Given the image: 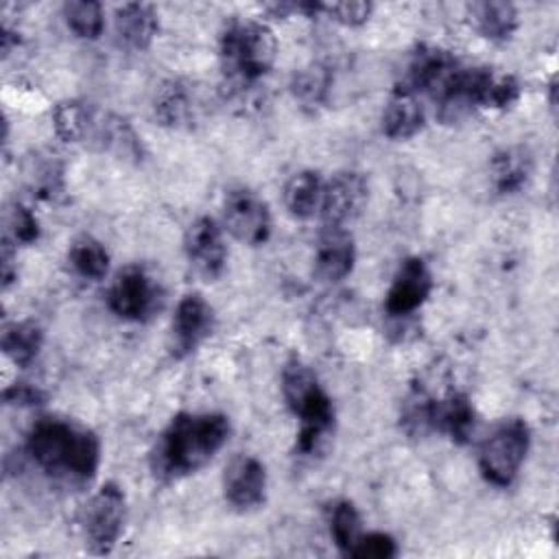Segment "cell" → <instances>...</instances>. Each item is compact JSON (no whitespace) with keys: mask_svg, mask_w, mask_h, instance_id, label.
Instances as JSON below:
<instances>
[{"mask_svg":"<svg viewBox=\"0 0 559 559\" xmlns=\"http://www.w3.org/2000/svg\"><path fill=\"white\" fill-rule=\"evenodd\" d=\"M157 31H159V17L153 4L129 2L116 9L114 33L124 48H131V50L148 48Z\"/></svg>","mask_w":559,"mask_h":559,"instance_id":"cell-16","label":"cell"},{"mask_svg":"<svg viewBox=\"0 0 559 559\" xmlns=\"http://www.w3.org/2000/svg\"><path fill=\"white\" fill-rule=\"evenodd\" d=\"M330 535L341 555L349 557L362 537V520L354 502L338 500L330 511Z\"/></svg>","mask_w":559,"mask_h":559,"instance_id":"cell-25","label":"cell"},{"mask_svg":"<svg viewBox=\"0 0 559 559\" xmlns=\"http://www.w3.org/2000/svg\"><path fill=\"white\" fill-rule=\"evenodd\" d=\"M201 111L194 90L186 81H166L155 92L153 114L159 124L170 129H188L197 122Z\"/></svg>","mask_w":559,"mask_h":559,"instance_id":"cell-15","label":"cell"},{"mask_svg":"<svg viewBox=\"0 0 559 559\" xmlns=\"http://www.w3.org/2000/svg\"><path fill=\"white\" fill-rule=\"evenodd\" d=\"M214 308L199 293L183 295L173 317V352L177 356L192 354L214 332Z\"/></svg>","mask_w":559,"mask_h":559,"instance_id":"cell-12","label":"cell"},{"mask_svg":"<svg viewBox=\"0 0 559 559\" xmlns=\"http://www.w3.org/2000/svg\"><path fill=\"white\" fill-rule=\"evenodd\" d=\"M218 50L223 72L236 87H245L260 81L273 68L277 41L264 22L234 17L221 33Z\"/></svg>","mask_w":559,"mask_h":559,"instance_id":"cell-4","label":"cell"},{"mask_svg":"<svg viewBox=\"0 0 559 559\" xmlns=\"http://www.w3.org/2000/svg\"><path fill=\"white\" fill-rule=\"evenodd\" d=\"M26 452L48 476L70 483H90L100 465V441L83 424L63 417H41L26 437Z\"/></svg>","mask_w":559,"mask_h":559,"instance_id":"cell-1","label":"cell"},{"mask_svg":"<svg viewBox=\"0 0 559 559\" xmlns=\"http://www.w3.org/2000/svg\"><path fill=\"white\" fill-rule=\"evenodd\" d=\"M229 439L223 413H179L159 435L151 465L157 478L173 483L205 467Z\"/></svg>","mask_w":559,"mask_h":559,"instance_id":"cell-2","label":"cell"},{"mask_svg":"<svg viewBox=\"0 0 559 559\" xmlns=\"http://www.w3.org/2000/svg\"><path fill=\"white\" fill-rule=\"evenodd\" d=\"M68 262L76 275L85 280H103L109 271V253L100 240L94 236H79L68 249Z\"/></svg>","mask_w":559,"mask_h":559,"instance_id":"cell-24","label":"cell"},{"mask_svg":"<svg viewBox=\"0 0 559 559\" xmlns=\"http://www.w3.org/2000/svg\"><path fill=\"white\" fill-rule=\"evenodd\" d=\"M127 518L124 491L116 483H105L83 507L81 528L94 555H107L118 544Z\"/></svg>","mask_w":559,"mask_h":559,"instance_id":"cell-7","label":"cell"},{"mask_svg":"<svg viewBox=\"0 0 559 559\" xmlns=\"http://www.w3.org/2000/svg\"><path fill=\"white\" fill-rule=\"evenodd\" d=\"M319 384L312 369L301 362L299 358H290L282 369V395L286 400V406L295 411Z\"/></svg>","mask_w":559,"mask_h":559,"instance_id":"cell-28","label":"cell"},{"mask_svg":"<svg viewBox=\"0 0 559 559\" xmlns=\"http://www.w3.org/2000/svg\"><path fill=\"white\" fill-rule=\"evenodd\" d=\"M2 397L7 404H15V406H35V404L44 402V393L37 386L26 384V382H17V384L4 389Z\"/></svg>","mask_w":559,"mask_h":559,"instance_id":"cell-33","label":"cell"},{"mask_svg":"<svg viewBox=\"0 0 559 559\" xmlns=\"http://www.w3.org/2000/svg\"><path fill=\"white\" fill-rule=\"evenodd\" d=\"M323 179L317 170H299L284 186V205L295 218H312L321 207Z\"/></svg>","mask_w":559,"mask_h":559,"instance_id":"cell-22","label":"cell"},{"mask_svg":"<svg viewBox=\"0 0 559 559\" xmlns=\"http://www.w3.org/2000/svg\"><path fill=\"white\" fill-rule=\"evenodd\" d=\"M397 555V544L389 533H362L349 557L358 559H391Z\"/></svg>","mask_w":559,"mask_h":559,"instance_id":"cell-31","label":"cell"},{"mask_svg":"<svg viewBox=\"0 0 559 559\" xmlns=\"http://www.w3.org/2000/svg\"><path fill=\"white\" fill-rule=\"evenodd\" d=\"M183 251L197 275L214 280L227 262V247L218 223L210 216H199L190 223L183 236Z\"/></svg>","mask_w":559,"mask_h":559,"instance_id":"cell-10","label":"cell"},{"mask_svg":"<svg viewBox=\"0 0 559 559\" xmlns=\"http://www.w3.org/2000/svg\"><path fill=\"white\" fill-rule=\"evenodd\" d=\"M0 343H2L4 356L13 365L26 367V365H31L37 358V354L41 349V343H44V332L31 319L13 321V323L4 325Z\"/></svg>","mask_w":559,"mask_h":559,"instance_id":"cell-23","label":"cell"},{"mask_svg":"<svg viewBox=\"0 0 559 559\" xmlns=\"http://www.w3.org/2000/svg\"><path fill=\"white\" fill-rule=\"evenodd\" d=\"M225 229L249 247L264 245L271 238V210L251 188H231L223 199Z\"/></svg>","mask_w":559,"mask_h":559,"instance_id":"cell-8","label":"cell"},{"mask_svg":"<svg viewBox=\"0 0 559 559\" xmlns=\"http://www.w3.org/2000/svg\"><path fill=\"white\" fill-rule=\"evenodd\" d=\"M432 290V275L421 258H406L386 290L384 310L391 317H406L415 312Z\"/></svg>","mask_w":559,"mask_h":559,"instance_id":"cell-13","label":"cell"},{"mask_svg":"<svg viewBox=\"0 0 559 559\" xmlns=\"http://www.w3.org/2000/svg\"><path fill=\"white\" fill-rule=\"evenodd\" d=\"M432 415H435V397L426 395L424 391H413L402 406L400 424L406 435L424 437L428 432H435Z\"/></svg>","mask_w":559,"mask_h":559,"instance_id":"cell-29","label":"cell"},{"mask_svg":"<svg viewBox=\"0 0 559 559\" xmlns=\"http://www.w3.org/2000/svg\"><path fill=\"white\" fill-rule=\"evenodd\" d=\"M4 223H7V231L13 238V242L17 245H33L39 238V223L35 218V214L24 207L22 203H11L7 207L4 214Z\"/></svg>","mask_w":559,"mask_h":559,"instance_id":"cell-30","label":"cell"},{"mask_svg":"<svg viewBox=\"0 0 559 559\" xmlns=\"http://www.w3.org/2000/svg\"><path fill=\"white\" fill-rule=\"evenodd\" d=\"M52 127L63 142L83 144L129 164L144 159L142 138L131 122L96 103L81 98L59 103L52 111Z\"/></svg>","mask_w":559,"mask_h":559,"instance_id":"cell-3","label":"cell"},{"mask_svg":"<svg viewBox=\"0 0 559 559\" xmlns=\"http://www.w3.org/2000/svg\"><path fill=\"white\" fill-rule=\"evenodd\" d=\"M290 92L295 100L301 103L306 109H317L328 100L330 92V74L321 66H308L299 72H295L290 81Z\"/></svg>","mask_w":559,"mask_h":559,"instance_id":"cell-26","label":"cell"},{"mask_svg":"<svg viewBox=\"0 0 559 559\" xmlns=\"http://www.w3.org/2000/svg\"><path fill=\"white\" fill-rule=\"evenodd\" d=\"M63 17L68 28L81 39H96L103 33L105 17L100 2L72 0L63 4Z\"/></svg>","mask_w":559,"mask_h":559,"instance_id":"cell-27","label":"cell"},{"mask_svg":"<svg viewBox=\"0 0 559 559\" xmlns=\"http://www.w3.org/2000/svg\"><path fill=\"white\" fill-rule=\"evenodd\" d=\"M432 426L435 432L448 435L454 443H467L476 430V411L469 397L454 391L441 400H435Z\"/></svg>","mask_w":559,"mask_h":559,"instance_id":"cell-17","label":"cell"},{"mask_svg":"<svg viewBox=\"0 0 559 559\" xmlns=\"http://www.w3.org/2000/svg\"><path fill=\"white\" fill-rule=\"evenodd\" d=\"M22 177L26 188L44 201H57L63 190V164L50 153H33L22 162Z\"/></svg>","mask_w":559,"mask_h":559,"instance_id":"cell-21","label":"cell"},{"mask_svg":"<svg viewBox=\"0 0 559 559\" xmlns=\"http://www.w3.org/2000/svg\"><path fill=\"white\" fill-rule=\"evenodd\" d=\"M426 124V109L419 96L395 90L382 111V133L391 140H408Z\"/></svg>","mask_w":559,"mask_h":559,"instance_id":"cell-18","label":"cell"},{"mask_svg":"<svg viewBox=\"0 0 559 559\" xmlns=\"http://www.w3.org/2000/svg\"><path fill=\"white\" fill-rule=\"evenodd\" d=\"M225 500L238 511L258 509L266 496V469L251 454L234 456L223 472Z\"/></svg>","mask_w":559,"mask_h":559,"instance_id":"cell-11","label":"cell"},{"mask_svg":"<svg viewBox=\"0 0 559 559\" xmlns=\"http://www.w3.org/2000/svg\"><path fill=\"white\" fill-rule=\"evenodd\" d=\"M489 173L491 183L500 194H515L533 175V157L524 146H504L493 153Z\"/></svg>","mask_w":559,"mask_h":559,"instance_id":"cell-20","label":"cell"},{"mask_svg":"<svg viewBox=\"0 0 559 559\" xmlns=\"http://www.w3.org/2000/svg\"><path fill=\"white\" fill-rule=\"evenodd\" d=\"M356 262V245L345 227H323L314 249V275L336 284L345 280Z\"/></svg>","mask_w":559,"mask_h":559,"instance_id":"cell-14","label":"cell"},{"mask_svg":"<svg viewBox=\"0 0 559 559\" xmlns=\"http://www.w3.org/2000/svg\"><path fill=\"white\" fill-rule=\"evenodd\" d=\"M469 20L474 28L489 41L502 44L513 37L518 31V9L511 2L502 0H483V2H472L467 7Z\"/></svg>","mask_w":559,"mask_h":559,"instance_id":"cell-19","label":"cell"},{"mask_svg":"<svg viewBox=\"0 0 559 559\" xmlns=\"http://www.w3.org/2000/svg\"><path fill=\"white\" fill-rule=\"evenodd\" d=\"M162 282L142 264L120 269L109 286V310L124 321H148L164 308Z\"/></svg>","mask_w":559,"mask_h":559,"instance_id":"cell-6","label":"cell"},{"mask_svg":"<svg viewBox=\"0 0 559 559\" xmlns=\"http://www.w3.org/2000/svg\"><path fill=\"white\" fill-rule=\"evenodd\" d=\"M325 13L332 15L343 26H360L371 17L373 4L371 2H332L323 7Z\"/></svg>","mask_w":559,"mask_h":559,"instance_id":"cell-32","label":"cell"},{"mask_svg":"<svg viewBox=\"0 0 559 559\" xmlns=\"http://www.w3.org/2000/svg\"><path fill=\"white\" fill-rule=\"evenodd\" d=\"M531 428L522 417H507L493 426L478 450V467L487 483L509 487L528 454Z\"/></svg>","mask_w":559,"mask_h":559,"instance_id":"cell-5","label":"cell"},{"mask_svg":"<svg viewBox=\"0 0 559 559\" xmlns=\"http://www.w3.org/2000/svg\"><path fill=\"white\" fill-rule=\"evenodd\" d=\"M367 203V181L360 173L343 170L323 183L321 221L323 227H345L352 223Z\"/></svg>","mask_w":559,"mask_h":559,"instance_id":"cell-9","label":"cell"}]
</instances>
